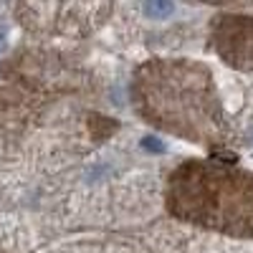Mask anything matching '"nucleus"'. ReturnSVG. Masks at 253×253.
I'll use <instances>...</instances> for the list:
<instances>
[{
  "label": "nucleus",
  "instance_id": "nucleus-1",
  "mask_svg": "<svg viewBox=\"0 0 253 253\" xmlns=\"http://www.w3.org/2000/svg\"><path fill=\"white\" fill-rule=\"evenodd\" d=\"M137 107L162 129L210 142L220 134V107L210 74L198 63H150L134 81Z\"/></svg>",
  "mask_w": 253,
  "mask_h": 253
},
{
  "label": "nucleus",
  "instance_id": "nucleus-2",
  "mask_svg": "<svg viewBox=\"0 0 253 253\" xmlns=\"http://www.w3.org/2000/svg\"><path fill=\"white\" fill-rule=\"evenodd\" d=\"M172 213L233 236H253V175L190 162L172 175Z\"/></svg>",
  "mask_w": 253,
  "mask_h": 253
},
{
  "label": "nucleus",
  "instance_id": "nucleus-3",
  "mask_svg": "<svg viewBox=\"0 0 253 253\" xmlns=\"http://www.w3.org/2000/svg\"><path fill=\"white\" fill-rule=\"evenodd\" d=\"M213 46L238 69H253V18H220L213 26Z\"/></svg>",
  "mask_w": 253,
  "mask_h": 253
},
{
  "label": "nucleus",
  "instance_id": "nucleus-4",
  "mask_svg": "<svg viewBox=\"0 0 253 253\" xmlns=\"http://www.w3.org/2000/svg\"><path fill=\"white\" fill-rule=\"evenodd\" d=\"M142 10L150 15V18H155V20H162V18L175 13V5L172 3H162V0H155V3H144Z\"/></svg>",
  "mask_w": 253,
  "mask_h": 253
},
{
  "label": "nucleus",
  "instance_id": "nucleus-5",
  "mask_svg": "<svg viewBox=\"0 0 253 253\" xmlns=\"http://www.w3.org/2000/svg\"><path fill=\"white\" fill-rule=\"evenodd\" d=\"M142 147H144L147 152H165V144L157 137H144L142 139Z\"/></svg>",
  "mask_w": 253,
  "mask_h": 253
},
{
  "label": "nucleus",
  "instance_id": "nucleus-6",
  "mask_svg": "<svg viewBox=\"0 0 253 253\" xmlns=\"http://www.w3.org/2000/svg\"><path fill=\"white\" fill-rule=\"evenodd\" d=\"M8 48V23H5V18H0V56L5 53Z\"/></svg>",
  "mask_w": 253,
  "mask_h": 253
}]
</instances>
